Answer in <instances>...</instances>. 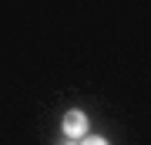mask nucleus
Masks as SVG:
<instances>
[{
  "label": "nucleus",
  "instance_id": "2",
  "mask_svg": "<svg viewBox=\"0 0 151 145\" xmlns=\"http://www.w3.org/2000/svg\"><path fill=\"white\" fill-rule=\"evenodd\" d=\"M81 145H108V138H101V135H84Z\"/></svg>",
  "mask_w": 151,
  "mask_h": 145
},
{
  "label": "nucleus",
  "instance_id": "1",
  "mask_svg": "<svg viewBox=\"0 0 151 145\" xmlns=\"http://www.w3.org/2000/svg\"><path fill=\"white\" fill-rule=\"evenodd\" d=\"M60 128H64L67 138H84L87 135V115L81 111V108H70V111L64 115V122H60Z\"/></svg>",
  "mask_w": 151,
  "mask_h": 145
}]
</instances>
